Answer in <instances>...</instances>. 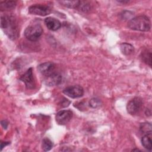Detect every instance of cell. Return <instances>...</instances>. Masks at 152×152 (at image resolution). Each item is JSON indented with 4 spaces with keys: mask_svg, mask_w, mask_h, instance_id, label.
<instances>
[{
    "mask_svg": "<svg viewBox=\"0 0 152 152\" xmlns=\"http://www.w3.org/2000/svg\"><path fill=\"white\" fill-rule=\"evenodd\" d=\"M141 58L144 62H145L149 66H151V53L150 51L145 50L142 52Z\"/></svg>",
    "mask_w": 152,
    "mask_h": 152,
    "instance_id": "cell-17",
    "label": "cell"
},
{
    "mask_svg": "<svg viewBox=\"0 0 152 152\" xmlns=\"http://www.w3.org/2000/svg\"><path fill=\"white\" fill-rule=\"evenodd\" d=\"M62 81V76L61 75L55 71L52 74L45 77L44 82L45 83L49 86H57Z\"/></svg>",
    "mask_w": 152,
    "mask_h": 152,
    "instance_id": "cell-10",
    "label": "cell"
},
{
    "mask_svg": "<svg viewBox=\"0 0 152 152\" xmlns=\"http://www.w3.org/2000/svg\"><path fill=\"white\" fill-rule=\"evenodd\" d=\"M63 93L67 96L72 98H78L83 96L84 90L82 87L78 85H75L66 87L63 90Z\"/></svg>",
    "mask_w": 152,
    "mask_h": 152,
    "instance_id": "cell-5",
    "label": "cell"
},
{
    "mask_svg": "<svg viewBox=\"0 0 152 152\" xmlns=\"http://www.w3.org/2000/svg\"><path fill=\"white\" fill-rule=\"evenodd\" d=\"M72 112L69 110H62L58 112L55 116L58 124L64 125L66 124L72 118Z\"/></svg>",
    "mask_w": 152,
    "mask_h": 152,
    "instance_id": "cell-8",
    "label": "cell"
},
{
    "mask_svg": "<svg viewBox=\"0 0 152 152\" xmlns=\"http://www.w3.org/2000/svg\"><path fill=\"white\" fill-rule=\"evenodd\" d=\"M120 49L122 53L125 55H129L134 51L132 45L128 43H122L120 45Z\"/></svg>",
    "mask_w": 152,
    "mask_h": 152,
    "instance_id": "cell-14",
    "label": "cell"
},
{
    "mask_svg": "<svg viewBox=\"0 0 152 152\" xmlns=\"http://www.w3.org/2000/svg\"><path fill=\"white\" fill-rule=\"evenodd\" d=\"M59 2L61 5L65 7H66L68 8H78L80 5V1H59Z\"/></svg>",
    "mask_w": 152,
    "mask_h": 152,
    "instance_id": "cell-15",
    "label": "cell"
},
{
    "mask_svg": "<svg viewBox=\"0 0 152 152\" xmlns=\"http://www.w3.org/2000/svg\"><path fill=\"white\" fill-rule=\"evenodd\" d=\"M17 2L14 1H5L0 2L1 11H9L15 8Z\"/></svg>",
    "mask_w": 152,
    "mask_h": 152,
    "instance_id": "cell-12",
    "label": "cell"
},
{
    "mask_svg": "<svg viewBox=\"0 0 152 152\" xmlns=\"http://www.w3.org/2000/svg\"><path fill=\"white\" fill-rule=\"evenodd\" d=\"M1 27L5 34L11 40L19 36V28L15 18L11 14H5L1 17Z\"/></svg>",
    "mask_w": 152,
    "mask_h": 152,
    "instance_id": "cell-1",
    "label": "cell"
},
{
    "mask_svg": "<svg viewBox=\"0 0 152 152\" xmlns=\"http://www.w3.org/2000/svg\"><path fill=\"white\" fill-rule=\"evenodd\" d=\"M142 106V101L141 98L136 97L131 99L126 105V110L128 113L135 115L139 112Z\"/></svg>",
    "mask_w": 152,
    "mask_h": 152,
    "instance_id": "cell-6",
    "label": "cell"
},
{
    "mask_svg": "<svg viewBox=\"0 0 152 152\" xmlns=\"http://www.w3.org/2000/svg\"><path fill=\"white\" fill-rule=\"evenodd\" d=\"M141 142L143 147L147 150H151V133L145 134L141 138Z\"/></svg>",
    "mask_w": 152,
    "mask_h": 152,
    "instance_id": "cell-13",
    "label": "cell"
},
{
    "mask_svg": "<svg viewBox=\"0 0 152 152\" xmlns=\"http://www.w3.org/2000/svg\"><path fill=\"white\" fill-rule=\"evenodd\" d=\"M52 147H53V142L50 139L48 138H45L42 140V147L43 151H49L52 149Z\"/></svg>",
    "mask_w": 152,
    "mask_h": 152,
    "instance_id": "cell-16",
    "label": "cell"
},
{
    "mask_svg": "<svg viewBox=\"0 0 152 152\" xmlns=\"http://www.w3.org/2000/svg\"><path fill=\"white\" fill-rule=\"evenodd\" d=\"M101 101L97 98H93L89 102L90 106L93 108H97L101 106Z\"/></svg>",
    "mask_w": 152,
    "mask_h": 152,
    "instance_id": "cell-19",
    "label": "cell"
},
{
    "mask_svg": "<svg viewBox=\"0 0 152 152\" xmlns=\"http://www.w3.org/2000/svg\"><path fill=\"white\" fill-rule=\"evenodd\" d=\"M37 69L42 75L46 77L55 71V65L52 62H46L40 64L37 66Z\"/></svg>",
    "mask_w": 152,
    "mask_h": 152,
    "instance_id": "cell-9",
    "label": "cell"
},
{
    "mask_svg": "<svg viewBox=\"0 0 152 152\" xmlns=\"http://www.w3.org/2000/svg\"><path fill=\"white\" fill-rule=\"evenodd\" d=\"M141 131L145 134L151 133V125L150 123H143L140 127Z\"/></svg>",
    "mask_w": 152,
    "mask_h": 152,
    "instance_id": "cell-18",
    "label": "cell"
},
{
    "mask_svg": "<svg viewBox=\"0 0 152 152\" xmlns=\"http://www.w3.org/2000/svg\"><path fill=\"white\" fill-rule=\"evenodd\" d=\"M1 125H2V126L4 128V129H6L7 128V125H8V122H7L6 121H2L1 122Z\"/></svg>",
    "mask_w": 152,
    "mask_h": 152,
    "instance_id": "cell-20",
    "label": "cell"
},
{
    "mask_svg": "<svg viewBox=\"0 0 152 152\" xmlns=\"http://www.w3.org/2000/svg\"><path fill=\"white\" fill-rule=\"evenodd\" d=\"M20 80L25 83L26 87L28 89H33L34 88L36 84L33 74V69L30 68L27 71L21 76Z\"/></svg>",
    "mask_w": 152,
    "mask_h": 152,
    "instance_id": "cell-7",
    "label": "cell"
},
{
    "mask_svg": "<svg viewBox=\"0 0 152 152\" xmlns=\"http://www.w3.org/2000/svg\"><path fill=\"white\" fill-rule=\"evenodd\" d=\"M45 23L48 28L52 31H56L61 27V23L58 20L50 17L45 18Z\"/></svg>",
    "mask_w": 152,
    "mask_h": 152,
    "instance_id": "cell-11",
    "label": "cell"
},
{
    "mask_svg": "<svg viewBox=\"0 0 152 152\" xmlns=\"http://www.w3.org/2000/svg\"><path fill=\"white\" fill-rule=\"evenodd\" d=\"M28 12L33 15L45 16L51 12V8L45 4H34L29 7Z\"/></svg>",
    "mask_w": 152,
    "mask_h": 152,
    "instance_id": "cell-4",
    "label": "cell"
},
{
    "mask_svg": "<svg viewBox=\"0 0 152 152\" xmlns=\"http://www.w3.org/2000/svg\"><path fill=\"white\" fill-rule=\"evenodd\" d=\"M128 26L133 30L148 31L151 28V21L147 16L139 15L130 20L128 23Z\"/></svg>",
    "mask_w": 152,
    "mask_h": 152,
    "instance_id": "cell-2",
    "label": "cell"
},
{
    "mask_svg": "<svg viewBox=\"0 0 152 152\" xmlns=\"http://www.w3.org/2000/svg\"><path fill=\"white\" fill-rule=\"evenodd\" d=\"M43 33L42 27L40 24H33L29 25L24 31L25 37L30 41H37Z\"/></svg>",
    "mask_w": 152,
    "mask_h": 152,
    "instance_id": "cell-3",
    "label": "cell"
}]
</instances>
